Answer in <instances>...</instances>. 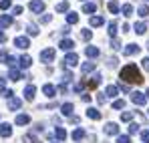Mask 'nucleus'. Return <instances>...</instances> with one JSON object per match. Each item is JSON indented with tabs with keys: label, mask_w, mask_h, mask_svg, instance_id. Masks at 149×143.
<instances>
[{
	"label": "nucleus",
	"mask_w": 149,
	"mask_h": 143,
	"mask_svg": "<svg viewBox=\"0 0 149 143\" xmlns=\"http://www.w3.org/2000/svg\"><path fill=\"white\" fill-rule=\"evenodd\" d=\"M105 99H107L105 93H99V95H97V101H99V103H105Z\"/></svg>",
	"instance_id": "obj_52"
},
{
	"label": "nucleus",
	"mask_w": 149,
	"mask_h": 143,
	"mask_svg": "<svg viewBox=\"0 0 149 143\" xmlns=\"http://www.w3.org/2000/svg\"><path fill=\"white\" fill-rule=\"evenodd\" d=\"M113 109H119V111L125 109V101H123V99H117V101L113 103Z\"/></svg>",
	"instance_id": "obj_39"
},
{
	"label": "nucleus",
	"mask_w": 149,
	"mask_h": 143,
	"mask_svg": "<svg viewBox=\"0 0 149 143\" xmlns=\"http://www.w3.org/2000/svg\"><path fill=\"white\" fill-rule=\"evenodd\" d=\"M117 28H119V26H117L115 20H113V22H109V28H107V30H109V36H111V38H115V36H117Z\"/></svg>",
	"instance_id": "obj_29"
},
{
	"label": "nucleus",
	"mask_w": 149,
	"mask_h": 143,
	"mask_svg": "<svg viewBox=\"0 0 149 143\" xmlns=\"http://www.w3.org/2000/svg\"><path fill=\"white\" fill-rule=\"evenodd\" d=\"M24 143H40V141H38L34 135H26V137H24Z\"/></svg>",
	"instance_id": "obj_43"
},
{
	"label": "nucleus",
	"mask_w": 149,
	"mask_h": 143,
	"mask_svg": "<svg viewBox=\"0 0 149 143\" xmlns=\"http://www.w3.org/2000/svg\"><path fill=\"white\" fill-rule=\"evenodd\" d=\"M2 95L6 97V99H10V97H14V91H10V89H6V91H2Z\"/></svg>",
	"instance_id": "obj_50"
},
{
	"label": "nucleus",
	"mask_w": 149,
	"mask_h": 143,
	"mask_svg": "<svg viewBox=\"0 0 149 143\" xmlns=\"http://www.w3.org/2000/svg\"><path fill=\"white\" fill-rule=\"evenodd\" d=\"M141 141L149 143V131H141Z\"/></svg>",
	"instance_id": "obj_46"
},
{
	"label": "nucleus",
	"mask_w": 149,
	"mask_h": 143,
	"mask_svg": "<svg viewBox=\"0 0 149 143\" xmlns=\"http://www.w3.org/2000/svg\"><path fill=\"white\" fill-rule=\"evenodd\" d=\"M145 95H147V99H149V89H147V91H145Z\"/></svg>",
	"instance_id": "obj_56"
},
{
	"label": "nucleus",
	"mask_w": 149,
	"mask_h": 143,
	"mask_svg": "<svg viewBox=\"0 0 149 143\" xmlns=\"http://www.w3.org/2000/svg\"><path fill=\"white\" fill-rule=\"evenodd\" d=\"M89 24H91V26H103V24H105V18H103V16H91Z\"/></svg>",
	"instance_id": "obj_28"
},
{
	"label": "nucleus",
	"mask_w": 149,
	"mask_h": 143,
	"mask_svg": "<svg viewBox=\"0 0 149 143\" xmlns=\"http://www.w3.org/2000/svg\"><path fill=\"white\" fill-rule=\"evenodd\" d=\"M139 131V125L137 123H129V135H135Z\"/></svg>",
	"instance_id": "obj_40"
},
{
	"label": "nucleus",
	"mask_w": 149,
	"mask_h": 143,
	"mask_svg": "<svg viewBox=\"0 0 149 143\" xmlns=\"http://www.w3.org/2000/svg\"><path fill=\"white\" fill-rule=\"evenodd\" d=\"M2 91H6V79L4 77H0V93Z\"/></svg>",
	"instance_id": "obj_48"
},
{
	"label": "nucleus",
	"mask_w": 149,
	"mask_h": 143,
	"mask_svg": "<svg viewBox=\"0 0 149 143\" xmlns=\"http://www.w3.org/2000/svg\"><path fill=\"white\" fill-rule=\"evenodd\" d=\"M67 22L69 24L79 22V14H77V12H69V14H67Z\"/></svg>",
	"instance_id": "obj_34"
},
{
	"label": "nucleus",
	"mask_w": 149,
	"mask_h": 143,
	"mask_svg": "<svg viewBox=\"0 0 149 143\" xmlns=\"http://www.w3.org/2000/svg\"><path fill=\"white\" fill-rule=\"evenodd\" d=\"M28 8H30L34 14H40V12H45V2H42V0H30V2H28Z\"/></svg>",
	"instance_id": "obj_2"
},
{
	"label": "nucleus",
	"mask_w": 149,
	"mask_h": 143,
	"mask_svg": "<svg viewBox=\"0 0 149 143\" xmlns=\"http://www.w3.org/2000/svg\"><path fill=\"white\" fill-rule=\"evenodd\" d=\"M10 4H12L10 0H0V8H2V10H8V8H10Z\"/></svg>",
	"instance_id": "obj_42"
},
{
	"label": "nucleus",
	"mask_w": 149,
	"mask_h": 143,
	"mask_svg": "<svg viewBox=\"0 0 149 143\" xmlns=\"http://www.w3.org/2000/svg\"><path fill=\"white\" fill-rule=\"evenodd\" d=\"M111 48H113V50H119V48H121V43H119L117 38H113V43H111Z\"/></svg>",
	"instance_id": "obj_45"
},
{
	"label": "nucleus",
	"mask_w": 149,
	"mask_h": 143,
	"mask_svg": "<svg viewBox=\"0 0 149 143\" xmlns=\"http://www.w3.org/2000/svg\"><path fill=\"white\" fill-rule=\"evenodd\" d=\"M58 47H61V50H73V48H74V43L71 40V38H63Z\"/></svg>",
	"instance_id": "obj_21"
},
{
	"label": "nucleus",
	"mask_w": 149,
	"mask_h": 143,
	"mask_svg": "<svg viewBox=\"0 0 149 143\" xmlns=\"http://www.w3.org/2000/svg\"><path fill=\"white\" fill-rule=\"evenodd\" d=\"M141 67H143V69H145V71L149 73V57H145V59L141 61Z\"/></svg>",
	"instance_id": "obj_47"
},
{
	"label": "nucleus",
	"mask_w": 149,
	"mask_h": 143,
	"mask_svg": "<svg viewBox=\"0 0 149 143\" xmlns=\"http://www.w3.org/2000/svg\"><path fill=\"white\" fill-rule=\"evenodd\" d=\"M131 119H133V113H131V111H125V113H121V121L129 123Z\"/></svg>",
	"instance_id": "obj_37"
},
{
	"label": "nucleus",
	"mask_w": 149,
	"mask_h": 143,
	"mask_svg": "<svg viewBox=\"0 0 149 143\" xmlns=\"http://www.w3.org/2000/svg\"><path fill=\"white\" fill-rule=\"evenodd\" d=\"M10 135H12V125H10V123H2V125H0V137L6 139V137H10Z\"/></svg>",
	"instance_id": "obj_13"
},
{
	"label": "nucleus",
	"mask_w": 149,
	"mask_h": 143,
	"mask_svg": "<svg viewBox=\"0 0 149 143\" xmlns=\"http://www.w3.org/2000/svg\"><path fill=\"white\" fill-rule=\"evenodd\" d=\"M8 77H10V81H20V79H24V73H22V69H18V67H12L10 73H8Z\"/></svg>",
	"instance_id": "obj_8"
},
{
	"label": "nucleus",
	"mask_w": 149,
	"mask_h": 143,
	"mask_svg": "<svg viewBox=\"0 0 149 143\" xmlns=\"http://www.w3.org/2000/svg\"><path fill=\"white\" fill-rule=\"evenodd\" d=\"M121 81L127 83V85H141L143 83V77H141V71L137 69V65H127L121 69Z\"/></svg>",
	"instance_id": "obj_1"
},
{
	"label": "nucleus",
	"mask_w": 149,
	"mask_h": 143,
	"mask_svg": "<svg viewBox=\"0 0 149 143\" xmlns=\"http://www.w3.org/2000/svg\"><path fill=\"white\" fill-rule=\"evenodd\" d=\"M4 40H6V34H4V32H2V28H0V43H4Z\"/></svg>",
	"instance_id": "obj_55"
},
{
	"label": "nucleus",
	"mask_w": 149,
	"mask_h": 143,
	"mask_svg": "<svg viewBox=\"0 0 149 143\" xmlns=\"http://www.w3.org/2000/svg\"><path fill=\"white\" fill-rule=\"evenodd\" d=\"M139 50H141L139 45H133V43H131V45H127V47L123 48V54H125V57H131V54H137Z\"/></svg>",
	"instance_id": "obj_15"
},
{
	"label": "nucleus",
	"mask_w": 149,
	"mask_h": 143,
	"mask_svg": "<svg viewBox=\"0 0 149 143\" xmlns=\"http://www.w3.org/2000/svg\"><path fill=\"white\" fill-rule=\"evenodd\" d=\"M133 28H135L137 34H145V32H147V24H145V22H137Z\"/></svg>",
	"instance_id": "obj_30"
},
{
	"label": "nucleus",
	"mask_w": 149,
	"mask_h": 143,
	"mask_svg": "<svg viewBox=\"0 0 149 143\" xmlns=\"http://www.w3.org/2000/svg\"><path fill=\"white\" fill-rule=\"evenodd\" d=\"M12 22H14V18L10 14H2L0 16V28H8V26H12Z\"/></svg>",
	"instance_id": "obj_16"
},
{
	"label": "nucleus",
	"mask_w": 149,
	"mask_h": 143,
	"mask_svg": "<svg viewBox=\"0 0 149 143\" xmlns=\"http://www.w3.org/2000/svg\"><path fill=\"white\" fill-rule=\"evenodd\" d=\"M71 81H73V73H71V71H67L65 75H63V83H67V85H69Z\"/></svg>",
	"instance_id": "obj_41"
},
{
	"label": "nucleus",
	"mask_w": 149,
	"mask_h": 143,
	"mask_svg": "<svg viewBox=\"0 0 149 143\" xmlns=\"http://www.w3.org/2000/svg\"><path fill=\"white\" fill-rule=\"evenodd\" d=\"M12 14H16V16H18V14H22V6H14V10H12Z\"/></svg>",
	"instance_id": "obj_51"
},
{
	"label": "nucleus",
	"mask_w": 149,
	"mask_h": 143,
	"mask_svg": "<svg viewBox=\"0 0 149 143\" xmlns=\"http://www.w3.org/2000/svg\"><path fill=\"white\" fill-rule=\"evenodd\" d=\"M103 131H105V135H119V125L117 123H107Z\"/></svg>",
	"instance_id": "obj_10"
},
{
	"label": "nucleus",
	"mask_w": 149,
	"mask_h": 143,
	"mask_svg": "<svg viewBox=\"0 0 149 143\" xmlns=\"http://www.w3.org/2000/svg\"><path fill=\"white\" fill-rule=\"evenodd\" d=\"M85 129H81V127H77L73 133H71V137H73V141H81V139H85Z\"/></svg>",
	"instance_id": "obj_19"
},
{
	"label": "nucleus",
	"mask_w": 149,
	"mask_h": 143,
	"mask_svg": "<svg viewBox=\"0 0 149 143\" xmlns=\"http://www.w3.org/2000/svg\"><path fill=\"white\" fill-rule=\"evenodd\" d=\"M99 85H101V75H99V73H95L93 79L85 81V87H89V89H95V87H99Z\"/></svg>",
	"instance_id": "obj_9"
},
{
	"label": "nucleus",
	"mask_w": 149,
	"mask_h": 143,
	"mask_svg": "<svg viewBox=\"0 0 149 143\" xmlns=\"http://www.w3.org/2000/svg\"><path fill=\"white\" fill-rule=\"evenodd\" d=\"M14 47L20 48V50H26V48L30 47V40H28V36H16V38H14Z\"/></svg>",
	"instance_id": "obj_6"
},
{
	"label": "nucleus",
	"mask_w": 149,
	"mask_h": 143,
	"mask_svg": "<svg viewBox=\"0 0 149 143\" xmlns=\"http://www.w3.org/2000/svg\"><path fill=\"white\" fill-rule=\"evenodd\" d=\"M54 54H56L54 48H42L40 50V61L42 63H52L54 61Z\"/></svg>",
	"instance_id": "obj_3"
},
{
	"label": "nucleus",
	"mask_w": 149,
	"mask_h": 143,
	"mask_svg": "<svg viewBox=\"0 0 149 143\" xmlns=\"http://www.w3.org/2000/svg\"><path fill=\"white\" fill-rule=\"evenodd\" d=\"M69 10V2L67 0H63L61 4H56V12H67Z\"/></svg>",
	"instance_id": "obj_36"
},
{
	"label": "nucleus",
	"mask_w": 149,
	"mask_h": 143,
	"mask_svg": "<svg viewBox=\"0 0 149 143\" xmlns=\"http://www.w3.org/2000/svg\"><path fill=\"white\" fill-rule=\"evenodd\" d=\"M117 143H131V135H117Z\"/></svg>",
	"instance_id": "obj_38"
},
{
	"label": "nucleus",
	"mask_w": 149,
	"mask_h": 143,
	"mask_svg": "<svg viewBox=\"0 0 149 143\" xmlns=\"http://www.w3.org/2000/svg\"><path fill=\"white\" fill-rule=\"evenodd\" d=\"M73 111H74L73 103H63V105H61V113H63L65 117H73Z\"/></svg>",
	"instance_id": "obj_14"
},
{
	"label": "nucleus",
	"mask_w": 149,
	"mask_h": 143,
	"mask_svg": "<svg viewBox=\"0 0 149 143\" xmlns=\"http://www.w3.org/2000/svg\"><path fill=\"white\" fill-rule=\"evenodd\" d=\"M85 54H87L89 59H97V57L101 54V50H99L97 47H91V45H89V47L85 48Z\"/></svg>",
	"instance_id": "obj_17"
},
{
	"label": "nucleus",
	"mask_w": 149,
	"mask_h": 143,
	"mask_svg": "<svg viewBox=\"0 0 149 143\" xmlns=\"http://www.w3.org/2000/svg\"><path fill=\"white\" fill-rule=\"evenodd\" d=\"M42 93L49 97V99H52V97L56 95V87H54V85H49V83H47V85L42 87Z\"/></svg>",
	"instance_id": "obj_18"
},
{
	"label": "nucleus",
	"mask_w": 149,
	"mask_h": 143,
	"mask_svg": "<svg viewBox=\"0 0 149 143\" xmlns=\"http://www.w3.org/2000/svg\"><path fill=\"white\" fill-rule=\"evenodd\" d=\"M81 71L85 73V75H87V73H91V71H95V63H93V61H89V63H83V65H81Z\"/></svg>",
	"instance_id": "obj_27"
},
{
	"label": "nucleus",
	"mask_w": 149,
	"mask_h": 143,
	"mask_svg": "<svg viewBox=\"0 0 149 143\" xmlns=\"http://www.w3.org/2000/svg\"><path fill=\"white\" fill-rule=\"evenodd\" d=\"M121 12H123L125 16H131V14H133V6H131V4H123V6H121Z\"/></svg>",
	"instance_id": "obj_35"
},
{
	"label": "nucleus",
	"mask_w": 149,
	"mask_h": 143,
	"mask_svg": "<svg viewBox=\"0 0 149 143\" xmlns=\"http://www.w3.org/2000/svg\"><path fill=\"white\" fill-rule=\"evenodd\" d=\"M77 65H79V57H77L74 52H69V54H65L63 69H65V67H77Z\"/></svg>",
	"instance_id": "obj_4"
},
{
	"label": "nucleus",
	"mask_w": 149,
	"mask_h": 143,
	"mask_svg": "<svg viewBox=\"0 0 149 143\" xmlns=\"http://www.w3.org/2000/svg\"><path fill=\"white\" fill-rule=\"evenodd\" d=\"M109 67H111V69H113V67H117V59H115V57L109 61Z\"/></svg>",
	"instance_id": "obj_54"
},
{
	"label": "nucleus",
	"mask_w": 149,
	"mask_h": 143,
	"mask_svg": "<svg viewBox=\"0 0 149 143\" xmlns=\"http://www.w3.org/2000/svg\"><path fill=\"white\" fill-rule=\"evenodd\" d=\"M54 137H56L58 141H65V139H67V129H65V127H56V129H54Z\"/></svg>",
	"instance_id": "obj_23"
},
{
	"label": "nucleus",
	"mask_w": 149,
	"mask_h": 143,
	"mask_svg": "<svg viewBox=\"0 0 149 143\" xmlns=\"http://www.w3.org/2000/svg\"><path fill=\"white\" fill-rule=\"evenodd\" d=\"M30 65H32V59L28 54H20L18 57V69H28Z\"/></svg>",
	"instance_id": "obj_11"
},
{
	"label": "nucleus",
	"mask_w": 149,
	"mask_h": 143,
	"mask_svg": "<svg viewBox=\"0 0 149 143\" xmlns=\"http://www.w3.org/2000/svg\"><path fill=\"white\" fill-rule=\"evenodd\" d=\"M22 107V101L18 99V97H10L8 99V109L10 111H16V109H20Z\"/></svg>",
	"instance_id": "obj_12"
},
{
	"label": "nucleus",
	"mask_w": 149,
	"mask_h": 143,
	"mask_svg": "<svg viewBox=\"0 0 149 143\" xmlns=\"http://www.w3.org/2000/svg\"><path fill=\"white\" fill-rule=\"evenodd\" d=\"M87 117L93 121H99L101 119V111H97V109H87Z\"/></svg>",
	"instance_id": "obj_26"
},
{
	"label": "nucleus",
	"mask_w": 149,
	"mask_h": 143,
	"mask_svg": "<svg viewBox=\"0 0 149 143\" xmlns=\"http://www.w3.org/2000/svg\"><path fill=\"white\" fill-rule=\"evenodd\" d=\"M81 38H83V40H91V38H93V32H91L89 28H83V30H81Z\"/></svg>",
	"instance_id": "obj_33"
},
{
	"label": "nucleus",
	"mask_w": 149,
	"mask_h": 143,
	"mask_svg": "<svg viewBox=\"0 0 149 143\" xmlns=\"http://www.w3.org/2000/svg\"><path fill=\"white\" fill-rule=\"evenodd\" d=\"M105 95L107 97H117L119 95V87H117V85H109V87L105 89Z\"/></svg>",
	"instance_id": "obj_24"
},
{
	"label": "nucleus",
	"mask_w": 149,
	"mask_h": 143,
	"mask_svg": "<svg viewBox=\"0 0 149 143\" xmlns=\"http://www.w3.org/2000/svg\"><path fill=\"white\" fill-rule=\"evenodd\" d=\"M8 57H10V54H8L6 50H0V63H6V61H8Z\"/></svg>",
	"instance_id": "obj_44"
},
{
	"label": "nucleus",
	"mask_w": 149,
	"mask_h": 143,
	"mask_svg": "<svg viewBox=\"0 0 149 143\" xmlns=\"http://www.w3.org/2000/svg\"><path fill=\"white\" fill-rule=\"evenodd\" d=\"M107 8H109V12H111V14H119V12H121V6H119V2H117V0H111V2L107 4Z\"/></svg>",
	"instance_id": "obj_20"
},
{
	"label": "nucleus",
	"mask_w": 149,
	"mask_h": 143,
	"mask_svg": "<svg viewBox=\"0 0 149 143\" xmlns=\"http://www.w3.org/2000/svg\"><path fill=\"white\" fill-rule=\"evenodd\" d=\"M30 123V117L26 115V113H20V115H16V125H28Z\"/></svg>",
	"instance_id": "obj_25"
},
{
	"label": "nucleus",
	"mask_w": 149,
	"mask_h": 143,
	"mask_svg": "<svg viewBox=\"0 0 149 143\" xmlns=\"http://www.w3.org/2000/svg\"><path fill=\"white\" fill-rule=\"evenodd\" d=\"M131 101L135 105H145L147 103V95L145 93H139V91H131Z\"/></svg>",
	"instance_id": "obj_5"
},
{
	"label": "nucleus",
	"mask_w": 149,
	"mask_h": 143,
	"mask_svg": "<svg viewBox=\"0 0 149 143\" xmlns=\"http://www.w3.org/2000/svg\"><path fill=\"white\" fill-rule=\"evenodd\" d=\"M26 32H28L30 36H38V28H36V24H28V26H26Z\"/></svg>",
	"instance_id": "obj_32"
},
{
	"label": "nucleus",
	"mask_w": 149,
	"mask_h": 143,
	"mask_svg": "<svg viewBox=\"0 0 149 143\" xmlns=\"http://www.w3.org/2000/svg\"><path fill=\"white\" fill-rule=\"evenodd\" d=\"M50 18H52L50 14H42V18H40V20H42V22L47 24V22H50Z\"/></svg>",
	"instance_id": "obj_53"
},
{
	"label": "nucleus",
	"mask_w": 149,
	"mask_h": 143,
	"mask_svg": "<svg viewBox=\"0 0 149 143\" xmlns=\"http://www.w3.org/2000/svg\"><path fill=\"white\" fill-rule=\"evenodd\" d=\"M137 14H139V16H143V18H145V16H149V6H147V4L139 6V8H137Z\"/></svg>",
	"instance_id": "obj_31"
},
{
	"label": "nucleus",
	"mask_w": 149,
	"mask_h": 143,
	"mask_svg": "<svg viewBox=\"0 0 149 143\" xmlns=\"http://www.w3.org/2000/svg\"><path fill=\"white\" fill-rule=\"evenodd\" d=\"M83 2H85V0H83Z\"/></svg>",
	"instance_id": "obj_57"
},
{
	"label": "nucleus",
	"mask_w": 149,
	"mask_h": 143,
	"mask_svg": "<svg viewBox=\"0 0 149 143\" xmlns=\"http://www.w3.org/2000/svg\"><path fill=\"white\" fill-rule=\"evenodd\" d=\"M34 97H36V87H34L32 83H28V85L24 87V99L26 101H32Z\"/></svg>",
	"instance_id": "obj_7"
},
{
	"label": "nucleus",
	"mask_w": 149,
	"mask_h": 143,
	"mask_svg": "<svg viewBox=\"0 0 149 143\" xmlns=\"http://www.w3.org/2000/svg\"><path fill=\"white\" fill-rule=\"evenodd\" d=\"M95 10H97V4H95V2H85V6H83V12H85V14H91V16H93Z\"/></svg>",
	"instance_id": "obj_22"
},
{
	"label": "nucleus",
	"mask_w": 149,
	"mask_h": 143,
	"mask_svg": "<svg viewBox=\"0 0 149 143\" xmlns=\"http://www.w3.org/2000/svg\"><path fill=\"white\" fill-rule=\"evenodd\" d=\"M119 89H121L123 93H131V91H129V85H127V83H121V85H119Z\"/></svg>",
	"instance_id": "obj_49"
}]
</instances>
